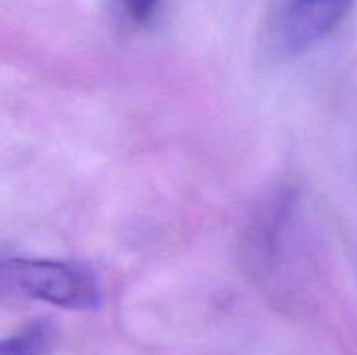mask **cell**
<instances>
[{"label":"cell","instance_id":"6da1fadb","mask_svg":"<svg viewBox=\"0 0 357 355\" xmlns=\"http://www.w3.org/2000/svg\"><path fill=\"white\" fill-rule=\"evenodd\" d=\"M0 289L66 310H94L101 303L96 275L75 261L3 260L0 261Z\"/></svg>","mask_w":357,"mask_h":355},{"label":"cell","instance_id":"7a4b0ae2","mask_svg":"<svg viewBox=\"0 0 357 355\" xmlns=\"http://www.w3.org/2000/svg\"><path fill=\"white\" fill-rule=\"evenodd\" d=\"M354 0H281L275 37L288 54L309 51L333 33L351 13Z\"/></svg>","mask_w":357,"mask_h":355},{"label":"cell","instance_id":"3957f363","mask_svg":"<svg viewBox=\"0 0 357 355\" xmlns=\"http://www.w3.org/2000/svg\"><path fill=\"white\" fill-rule=\"evenodd\" d=\"M54 341L51 324L37 320L10 336L0 338V355H45Z\"/></svg>","mask_w":357,"mask_h":355},{"label":"cell","instance_id":"277c9868","mask_svg":"<svg viewBox=\"0 0 357 355\" xmlns=\"http://www.w3.org/2000/svg\"><path fill=\"white\" fill-rule=\"evenodd\" d=\"M160 0H122L129 16L138 21H143L152 16Z\"/></svg>","mask_w":357,"mask_h":355}]
</instances>
